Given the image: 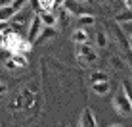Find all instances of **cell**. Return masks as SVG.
Here are the masks:
<instances>
[{
	"mask_svg": "<svg viewBox=\"0 0 132 127\" xmlns=\"http://www.w3.org/2000/svg\"><path fill=\"white\" fill-rule=\"evenodd\" d=\"M113 104H115V110L121 112L122 116H130V114H132V102L125 96V93H122V90L117 94L115 98H113Z\"/></svg>",
	"mask_w": 132,
	"mask_h": 127,
	"instance_id": "277c9868",
	"label": "cell"
},
{
	"mask_svg": "<svg viewBox=\"0 0 132 127\" xmlns=\"http://www.w3.org/2000/svg\"><path fill=\"white\" fill-rule=\"evenodd\" d=\"M12 60H13V64L17 66V69H19V67H25L27 64H29L27 54H19V52H13V54H12Z\"/></svg>",
	"mask_w": 132,
	"mask_h": 127,
	"instance_id": "5bb4252c",
	"label": "cell"
},
{
	"mask_svg": "<svg viewBox=\"0 0 132 127\" xmlns=\"http://www.w3.org/2000/svg\"><path fill=\"white\" fill-rule=\"evenodd\" d=\"M36 13H38V17H40V21H42L44 27H57V17H56V13H54V10L52 12L38 10Z\"/></svg>",
	"mask_w": 132,
	"mask_h": 127,
	"instance_id": "ba28073f",
	"label": "cell"
},
{
	"mask_svg": "<svg viewBox=\"0 0 132 127\" xmlns=\"http://www.w3.org/2000/svg\"><path fill=\"white\" fill-rule=\"evenodd\" d=\"M56 35H57V29H56V27H42V31H40V35L36 37L35 44H36V43H38V44H44L46 40L54 39Z\"/></svg>",
	"mask_w": 132,
	"mask_h": 127,
	"instance_id": "9c48e42d",
	"label": "cell"
},
{
	"mask_svg": "<svg viewBox=\"0 0 132 127\" xmlns=\"http://www.w3.org/2000/svg\"><path fill=\"white\" fill-rule=\"evenodd\" d=\"M4 66H6L8 69H12V71H13V69H17V66H15V64H13V60H12V56L8 58V60H4Z\"/></svg>",
	"mask_w": 132,
	"mask_h": 127,
	"instance_id": "cb8c5ba5",
	"label": "cell"
},
{
	"mask_svg": "<svg viewBox=\"0 0 132 127\" xmlns=\"http://www.w3.org/2000/svg\"><path fill=\"white\" fill-rule=\"evenodd\" d=\"M6 94V85H0V96H4Z\"/></svg>",
	"mask_w": 132,
	"mask_h": 127,
	"instance_id": "4316f807",
	"label": "cell"
},
{
	"mask_svg": "<svg viewBox=\"0 0 132 127\" xmlns=\"http://www.w3.org/2000/svg\"><path fill=\"white\" fill-rule=\"evenodd\" d=\"M96 44H98V46H102V48L107 46V33L103 29H100L96 33Z\"/></svg>",
	"mask_w": 132,
	"mask_h": 127,
	"instance_id": "e0dca14e",
	"label": "cell"
},
{
	"mask_svg": "<svg viewBox=\"0 0 132 127\" xmlns=\"http://www.w3.org/2000/svg\"><path fill=\"white\" fill-rule=\"evenodd\" d=\"M117 21H132V10H128V12H125V13H119L117 16Z\"/></svg>",
	"mask_w": 132,
	"mask_h": 127,
	"instance_id": "7402d4cb",
	"label": "cell"
},
{
	"mask_svg": "<svg viewBox=\"0 0 132 127\" xmlns=\"http://www.w3.org/2000/svg\"><path fill=\"white\" fill-rule=\"evenodd\" d=\"M92 90L96 94H107L109 93V81H100V83H92Z\"/></svg>",
	"mask_w": 132,
	"mask_h": 127,
	"instance_id": "4fadbf2b",
	"label": "cell"
},
{
	"mask_svg": "<svg viewBox=\"0 0 132 127\" xmlns=\"http://www.w3.org/2000/svg\"><path fill=\"white\" fill-rule=\"evenodd\" d=\"M88 31L84 29V27H79V29H75L73 31V35H71V40L75 44H80V43H88Z\"/></svg>",
	"mask_w": 132,
	"mask_h": 127,
	"instance_id": "30bf717a",
	"label": "cell"
},
{
	"mask_svg": "<svg viewBox=\"0 0 132 127\" xmlns=\"http://www.w3.org/2000/svg\"><path fill=\"white\" fill-rule=\"evenodd\" d=\"M25 4H29V0H10V6L13 12H17L19 8H23Z\"/></svg>",
	"mask_w": 132,
	"mask_h": 127,
	"instance_id": "ffe728a7",
	"label": "cell"
},
{
	"mask_svg": "<svg viewBox=\"0 0 132 127\" xmlns=\"http://www.w3.org/2000/svg\"><path fill=\"white\" fill-rule=\"evenodd\" d=\"M109 64H111L115 69H119V71L126 69V64L122 62V58H121V56H111V58H109Z\"/></svg>",
	"mask_w": 132,
	"mask_h": 127,
	"instance_id": "9a60e30c",
	"label": "cell"
},
{
	"mask_svg": "<svg viewBox=\"0 0 132 127\" xmlns=\"http://www.w3.org/2000/svg\"><path fill=\"white\" fill-rule=\"evenodd\" d=\"M122 93H125V96L132 102V83H130L128 79H125V81H122Z\"/></svg>",
	"mask_w": 132,
	"mask_h": 127,
	"instance_id": "d6986e66",
	"label": "cell"
},
{
	"mask_svg": "<svg viewBox=\"0 0 132 127\" xmlns=\"http://www.w3.org/2000/svg\"><path fill=\"white\" fill-rule=\"evenodd\" d=\"M102 2H103V4H115L117 0H102Z\"/></svg>",
	"mask_w": 132,
	"mask_h": 127,
	"instance_id": "f1b7e54d",
	"label": "cell"
},
{
	"mask_svg": "<svg viewBox=\"0 0 132 127\" xmlns=\"http://www.w3.org/2000/svg\"><path fill=\"white\" fill-rule=\"evenodd\" d=\"M42 27H44V25H42V21H40L38 13H33V17H31L29 25H27V31H25V37H27V40L35 44V40H36V37L40 35Z\"/></svg>",
	"mask_w": 132,
	"mask_h": 127,
	"instance_id": "3957f363",
	"label": "cell"
},
{
	"mask_svg": "<svg viewBox=\"0 0 132 127\" xmlns=\"http://www.w3.org/2000/svg\"><path fill=\"white\" fill-rule=\"evenodd\" d=\"M80 2H82V0H65V2H63V8H65L71 16H77V17H79L80 13H86L84 6H82Z\"/></svg>",
	"mask_w": 132,
	"mask_h": 127,
	"instance_id": "52a82bcc",
	"label": "cell"
},
{
	"mask_svg": "<svg viewBox=\"0 0 132 127\" xmlns=\"http://www.w3.org/2000/svg\"><path fill=\"white\" fill-rule=\"evenodd\" d=\"M52 2H54V10H57V8L63 6V2H65V0H52Z\"/></svg>",
	"mask_w": 132,
	"mask_h": 127,
	"instance_id": "d4e9b609",
	"label": "cell"
},
{
	"mask_svg": "<svg viewBox=\"0 0 132 127\" xmlns=\"http://www.w3.org/2000/svg\"><path fill=\"white\" fill-rule=\"evenodd\" d=\"M128 44H130V46H132V35H130V39H128Z\"/></svg>",
	"mask_w": 132,
	"mask_h": 127,
	"instance_id": "d6a6232c",
	"label": "cell"
},
{
	"mask_svg": "<svg viewBox=\"0 0 132 127\" xmlns=\"http://www.w3.org/2000/svg\"><path fill=\"white\" fill-rule=\"evenodd\" d=\"M4 4H10V0H0V6H4Z\"/></svg>",
	"mask_w": 132,
	"mask_h": 127,
	"instance_id": "4dcf8cb0",
	"label": "cell"
},
{
	"mask_svg": "<svg viewBox=\"0 0 132 127\" xmlns=\"http://www.w3.org/2000/svg\"><path fill=\"white\" fill-rule=\"evenodd\" d=\"M10 56H12V52L8 50L6 46H0V60L4 62V60H8V58H10Z\"/></svg>",
	"mask_w": 132,
	"mask_h": 127,
	"instance_id": "603a6c76",
	"label": "cell"
},
{
	"mask_svg": "<svg viewBox=\"0 0 132 127\" xmlns=\"http://www.w3.org/2000/svg\"><path fill=\"white\" fill-rule=\"evenodd\" d=\"M36 6H38V10H48V12L54 10V2L52 0H36Z\"/></svg>",
	"mask_w": 132,
	"mask_h": 127,
	"instance_id": "ac0fdd59",
	"label": "cell"
},
{
	"mask_svg": "<svg viewBox=\"0 0 132 127\" xmlns=\"http://www.w3.org/2000/svg\"><path fill=\"white\" fill-rule=\"evenodd\" d=\"M125 4H126V8H128V10H132V0H125Z\"/></svg>",
	"mask_w": 132,
	"mask_h": 127,
	"instance_id": "83f0119b",
	"label": "cell"
},
{
	"mask_svg": "<svg viewBox=\"0 0 132 127\" xmlns=\"http://www.w3.org/2000/svg\"><path fill=\"white\" fill-rule=\"evenodd\" d=\"M109 127H122L121 123H113V125H109Z\"/></svg>",
	"mask_w": 132,
	"mask_h": 127,
	"instance_id": "1f68e13d",
	"label": "cell"
},
{
	"mask_svg": "<svg viewBox=\"0 0 132 127\" xmlns=\"http://www.w3.org/2000/svg\"><path fill=\"white\" fill-rule=\"evenodd\" d=\"M4 46H6L12 54L13 52L27 54V52H31V48H33V43H29V40L25 39V35L8 29L6 33H4Z\"/></svg>",
	"mask_w": 132,
	"mask_h": 127,
	"instance_id": "6da1fadb",
	"label": "cell"
},
{
	"mask_svg": "<svg viewBox=\"0 0 132 127\" xmlns=\"http://www.w3.org/2000/svg\"><path fill=\"white\" fill-rule=\"evenodd\" d=\"M0 46H4V33H0Z\"/></svg>",
	"mask_w": 132,
	"mask_h": 127,
	"instance_id": "f546056e",
	"label": "cell"
},
{
	"mask_svg": "<svg viewBox=\"0 0 132 127\" xmlns=\"http://www.w3.org/2000/svg\"><path fill=\"white\" fill-rule=\"evenodd\" d=\"M8 31V21H0V33H6Z\"/></svg>",
	"mask_w": 132,
	"mask_h": 127,
	"instance_id": "484cf974",
	"label": "cell"
},
{
	"mask_svg": "<svg viewBox=\"0 0 132 127\" xmlns=\"http://www.w3.org/2000/svg\"><path fill=\"white\" fill-rule=\"evenodd\" d=\"M96 23V17L92 16V13H80L79 16V27H90V25H94Z\"/></svg>",
	"mask_w": 132,
	"mask_h": 127,
	"instance_id": "8fae6325",
	"label": "cell"
},
{
	"mask_svg": "<svg viewBox=\"0 0 132 127\" xmlns=\"http://www.w3.org/2000/svg\"><path fill=\"white\" fill-rule=\"evenodd\" d=\"M13 13H15V12L12 10L10 4H4V6H0V21H10Z\"/></svg>",
	"mask_w": 132,
	"mask_h": 127,
	"instance_id": "7c38bea8",
	"label": "cell"
},
{
	"mask_svg": "<svg viewBox=\"0 0 132 127\" xmlns=\"http://www.w3.org/2000/svg\"><path fill=\"white\" fill-rule=\"evenodd\" d=\"M77 60H79L80 64H86V66L98 62V52H96V48H94L92 44H88V43L77 44Z\"/></svg>",
	"mask_w": 132,
	"mask_h": 127,
	"instance_id": "7a4b0ae2",
	"label": "cell"
},
{
	"mask_svg": "<svg viewBox=\"0 0 132 127\" xmlns=\"http://www.w3.org/2000/svg\"><path fill=\"white\" fill-rule=\"evenodd\" d=\"M121 31L130 37L132 35V21H121Z\"/></svg>",
	"mask_w": 132,
	"mask_h": 127,
	"instance_id": "44dd1931",
	"label": "cell"
},
{
	"mask_svg": "<svg viewBox=\"0 0 132 127\" xmlns=\"http://www.w3.org/2000/svg\"><path fill=\"white\" fill-rule=\"evenodd\" d=\"M33 13H35V10L29 6V4H25L23 8H19V10L13 13L10 21H15V23H23V25H27V23L31 21V17H33Z\"/></svg>",
	"mask_w": 132,
	"mask_h": 127,
	"instance_id": "5b68a950",
	"label": "cell"
},
{
	"mask_svg": "<svg viewBox=\"0 0 132 127\" xmlns=\"http://www.w3.org/2000/svg\"><path fill=\"white\" fill-rule=\"evenodd\" d=\"M79 127H98V121H96V116L90 108H84L82 114H80V119H79Z\"/></svg>",
	"mask_w": 132,
	"mask_h": 127,
	"instance_id": "8992f818",
	"label": "cell"
},
{
	"mask_svg": "<svg viewBox=\"0 0 132 127\" xmlns=\"http://www.w3.org/2000/svg\"><path fill=\"white\" fill-rule=\"evenodd\" d=\"M100 81H109V75L105 71H94L90 75V83H100Z\"/></svg>",
	"mask_w": 132,
	"mask_h": 127,
	"instance_id": "2e32d148",
	"label": "cell"
},
{
	"mask_svg": "<svg viewBox=\"0 0 132 127\" xmlns=\"http://www.w3.org/2000/svg\"><path fill=\"white\" fill-rule=\"evenodd\" d=\"M82 2H84V0H82ZM86 2H92V0H86Z\"/></svg>",
	"mask_w": 132,
	"mask_h": 127,
	"instance_id": "836d02e7",
	"label": "cell"
}]
</instances>
